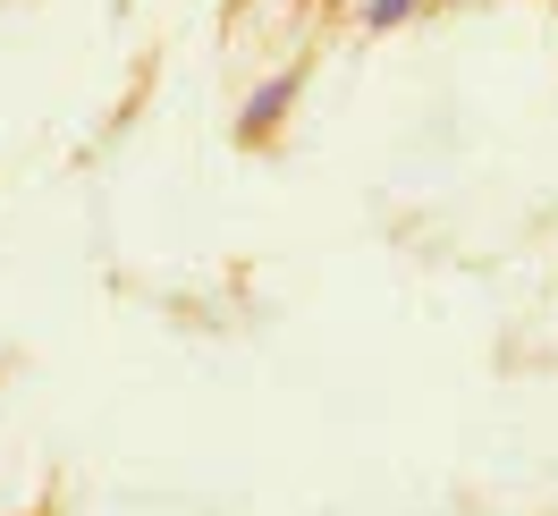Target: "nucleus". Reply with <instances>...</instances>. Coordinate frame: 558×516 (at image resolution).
<instances>
[{"mask_svg": "<svg viewBox=\"0 0 558 516\" xmlns=\"http://www.w3.org/2000/svg\"><path fill=\"white\" fill-rule=\"evenodd\" d=\"M288 103H296V76H271V85H263V94L245 103V136H263V128H271Z\"/></svg>", "mask_w": 558, "mask_h": 516, "instance_id": "f257e3e1", "label": "nucleus"}, {"mask_svg": "<svg viewBox=\"0 0 558 516\" xmlns=\"http://www.w3.org/2000/svg\"><path fill=\"white\" fill-rule=\"evenodd\" d=\"M407 9H415V0H373V9H364V26H398Z\"/></svg>", "mask_w": 558, "mask_h": 516, "instance_id": "f03ea898", "label": "nucleus"}]
</instances>
